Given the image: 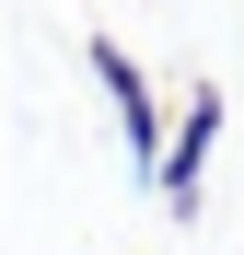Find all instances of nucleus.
Masks as SVG:
<instances>
[{"instance_id": "obj_1", "label": "nucleus", "mask_w": 244, "mask_h": 255, "mask_svg": "<svg viewBox=\"0 0 244 255\" xmlns=\"http://www.w3.org/2000/svg\"><path fill=\"white\" fill-rule=\"evenodd\" d=\"M81 58H93V81H105V105H116V139H128V174L151 186V174H163V105H151V81H140V58L116 47V35H93Z\"/></svg>"}, {"instance_id": "obj_2", "label": "nucleus", "mask_w": 244, "mask_h": 255, "mask_svg": "<svg viewBox=\"0 0 244 255\" xmlns=\"http://www.w3.org/2000/svg\"><path fill=\"white\" fill-rule=\"evenodd\" d=\"M210 151H221V93L198 81V93L175 105V139H163V174H151V197L175 209V221H198V186H210Z\"/></svg>"}]
</instances>
